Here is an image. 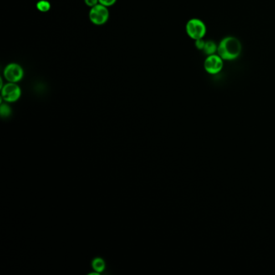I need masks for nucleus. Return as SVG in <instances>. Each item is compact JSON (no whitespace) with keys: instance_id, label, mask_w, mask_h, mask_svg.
Segmentation results:
<instances>
[{"instance_id":"f257e3e1","label":"nucleus","mask_w":275,"mask_h":275,"mask_svg":"<svg viewBox=\"0 0 275 275\" xmlns=\"http://www.w3.org/2000/svg\"><path fill=\"white\" fill-rule=\"evenodd\" d=\"M242 46L237 38L226 37L218 45L217 54L225 61H233L241 55Z\"/></svg>"},{"instance_id":"f03ea898","label":"nucleus","mask_w":275,"mask_h":275,"mask_svg":"<svg viewBox=\"0 0 275 275\" xmlns=\"http://www.w3.org/2000/svg\"><path fill=\"white\" fill-rule=\"evenodd\" d=\"M186 32L191 39H202L206 35V24L200 19H190L186 23Z\"/></svg>"},{"instance_id":"7ed1b4c3","label":"nucleus","mask_w":275,"mask_h":275,"mask_svg":"<svg viewBox=\"0 0 275 275\" xmlns=\"http://www.w3.org/2000/svg\"><path fill=\"white\" fill-rule=\"evenodd\" d=\"M90 21L95 25H103L107 23L109 19V11L108 8L103 5H95L92 7L89 12Z\"/></svg>"},{"instance_id":"20e7f679","label":"nucleus","mask_w":275,"mask_h":275,"mask_svg":"<svg viewBox=\"0 0 275 275\" xmlns=\"http://www.w3.org/2000/svg\"><path fill=\"white\" fill-rule=\"evenodd\" d=\"M204 69L210 74H217L222 70L224 60L218 54L207 56L204 61Z\"/></svg>"},{"instance_id":"39448f33","label":"nucleus","mask_w":275,"mask_h":275,"mask_svg":"<svg viewBox=\"0 0 275 275\" xmlns=\"http://www.w3.org/2000/svg\"><path fill=\"white\" fill-rule=\"evenodd\" d=\"M3 75L9 83H18L23 78V69L20 65L11 63L5 67Z\"/></svg>"},{"instance_id":"423d86ee","label":"nucleus","mask_w":275,"mask_h":275,"mask_svg":"<svg viewBox=\"0 0 275 275\" xmlns=\"http://www.w3.org/2000/svg\"><path fill=\"white\" fill-rule=\"evenodd\" d=\"M21 94V90L16 83H8L2 88V97L5 101H16L20 99Z\"/></svg>"},{"instance_id":"0eeeda50","label":"nucleus","mask_w":275,"mask_h":275,"mask_svg":"<svg viewBox=\"0 0 275 275\" xmlns=\"http://www.w3.org/2000/svg\"><path fill=\"white\" fill-rule=\"evenodd\" d=\"M218 45H216L213 41H207L205 43L204 48L203 50L204 53H206V55H212V54H216L217 53Z\"/></svg>"},{"instance_id":"6e6552de","label":"nucleus","mask_w":275,"mask_h":275,"mask_svg":"<svg viewBox=\"0 0 275 275\" xmlns=\"http://www.w3.org/2000/svg\"><path fill=\"white\" fill-rule=\"evenodd\" d=\"M37 8L40 12H47L50 10L51 5L48 1L46 0H40L37 3Z\"/></svg>"},{"instance_id":"1a4fd4ad","label":"nucleus","mask_w":275,"mask_h":275,"mask_svg":"<svg viewBox=\"0 0 275 275\" xmlns=\"http://www.w3.org/2000/svg\"><path fill=\"white\" fill-rule=\"evenodd\" d=\"M92 266H93V268L95 271H98V272H101L105 268V264H104V261L101 258L94 259L93 261V263H92Z\"/></svg>"},{"instance_id":"9d476101","label":"nucleus","mask_w":275,"mask_h":275,"mask_svg":"<svg viewBox=\"0 0 275 275\" xmlns=\"http://www.w3.org/2000/svg\"><path fill=\"white\" fill-rule=\"evenodd\" d=\"M0 113H1L2 116H8L10 115V113H11V108L7 104H2L1 108H0Z\"/></svg>"},{"instance_id":"9b49d317","label":"nucleus","mask_w":275,"mask_h":275,"mask_svg":"<svg viewBox=\"0 0 275 275\" xmlns=\"http://www.w3.org/2000/svg\"><path fill=\"white\" fill-rule=\"evenodd\" d=\"M99 1L100 4L105 6V7H109L115 4L117 0H99Z\"/></svg>"},{"instance_id":"f8f14e48","label":"nucleus","mask_w":275,"mask_h":275,"mask_svg":"<svg viewBox=\"0 0 275 275\" xmlns=\"http://www.w3.org/2000/svg\"><path fill=\"white\" fill-rule=\"evenodd\" d=\"M205 43H206V42L204 41V38H202V39L195 40V46H196V48H197L198 49H200V50L204 49Z\"/></svg>"},{"instance_id":"ddd939ff","label":"nucleus","mask_w":275,"mask_h":275,"mask_svg":"<svg viewBox=\"0 0 275 275\" xmlns=\"http://www.w3.org/2000/svg\"><path fill=\"white\" fill-rule=\"evenodd\" d=\"M86 4L88 6V7H94L95 5L99 4V0H84Z\"/></svg>"}]
</instances>
